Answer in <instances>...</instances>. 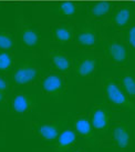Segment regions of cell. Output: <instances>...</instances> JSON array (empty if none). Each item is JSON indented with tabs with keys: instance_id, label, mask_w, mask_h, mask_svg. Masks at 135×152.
Returning a JSON list of instances; mask_svg holds the SVG:
<instances>
[{
	"instance_id": "7c38bea8",
	"label": "cell",
	"mask_w": 135,
	"mask_h": 152,
	"mask_svg": "<svg viewBox=\"0 0 135 152\" xmlns=\"http://www.w3.org/2000/svg\"><path fill=\"white\" fill-rule=\"evenodd\" d=\"M52 64L59 71H67L71 67L70 59L61 52H57L55 55L52 56Z\"/></svg>"
},
{
	"instance_id": "8992f818",
	"label": "cell",
	"mask_w": 135,
	"mask_h": 152,
	"mask_svg": "<svg viewBox=\"0 0 135 152\" xmlns=\"http://www.w3.org/2000/svg\"><path fill=\"white\" fill-rule=\"evenodd\" d=\"M74 131L81 137H83L91 143H97L95 142V137H94V129H93L91 121L86 118H78L73 123Z\"/></svg>"
},
{
	"instance_id": "5bb4252c",
	"label": "cell",
	"mask_w": 135,
	"mask_h": 152,
	"mask_svg": "<svg viewBox=\"0 0 135 152\" xmlns=\"http://www.w3.org/2000/svg\"><path fill=\"white\" fill-rule=\"evenodd\" d=\"M130 18H131V11L127 8L121 9L114 16V25L118 28L125 27L130 21Z\"/></svg>"
},
{
	"instance_id": "52a82bcc",
	"label": "cell",
	"mask_w": 135,
	"mask_h": 152,
	"mask_svg": "<svg viewBox=\"0 0 135 152\" xmlns=\"http://www.w3.org/2000/svg\"><path fill=\"white\" fill-rule=\"evenodd\" d=\"M37 76H38V71L36 68L25 66V67L18 68L16 70L13 75V80L18 85H29L37 79Z\"/></svg>"
},
{
	"instance_id": "44dd1931",
	"label": "cell",
	"mask_w": 135,
	"mask_h": 152,
	"mask_svg": "<svg viewBox=\"0 0 135 152\" xmlns=\"http://www.w3.org/2000/svg\"><path fill=\"white\" fill-rule=\"evenodd\" d=\"M13 46V40L11 36L6 32H0V49L1 50H9Z\"/></svg>"
},
{
	"instance_id": "ac0fdd59",
	"label": "cell",
	"mask_w": 135,
	"mask_h": 152,
	"mask_svg": "<svg viewBox=\"0 0 135 152\" xmlns=\"http://www.w3.org/2000/svg\"><path fill=\"white\" fill-rule=\"evenodd\" d=\"M55 39L60 42H67L72 39V32L70 29H68L65 27H58L54 30Z\"/></svg>"
},
{
	"instance_id": "ba28073f",
	"label": "cell",
	"mask_w": 135,
	"mask_h": 152,
	"mask_svg": "<svg viewBox=\"0 0 135 152\" xmlns=\"http://www.w3.org/2000/svg\"><path fill=\"white\" fill-rule=\"evenodd\" d=\"M113 140L115 145L125 150L131 145V131L123 124H118L113 130Z\"/></svg>"
},
{
	"instance_id": "d4e9b609",
	"label": "cell",
	"mask_w": 135,
	"mask_h": 152,
	"mask_svg": "<svg viewBox=\"0 0 135 152\" xmlns=\"http://www.w3.org/2000/svg\"><path fill=\"white\" fill-rule=\"evenodd\" d=\"M73 152H88V151H85L83 149H79V150H75V151H73Z\"/></svg>"
},
{
	"instance_id": "277c9868",
	"label": "cell",
	"mask_w": 135,
	"mask_h": 152,
	"mask_svg": "<svg viewBox=\"0 0 135 152\" xmlns=\"http://www.w3.org/2000/svg\"><path fill=\"white\" fill-rule=\"evenodd\" d=\"M106 52L114 64L124 66L127 62V50L123 43L118 41L111 42L106 48Z\"/></svg>"
},
{
	"instance_id": "603a6c76",
	"label": "cell",
	"mask_w": 135,
	"mask_h": 152,
	"mask_svg": "<svg viewBox=\"0 0 135 152\" xmlns=\"http://www.w3.org/2000/svg\"><path fill=\"white\" fill-rule=\"evenodd\" d=\"M7 89H8V83H7V81L4 80V78L0 77V90H1V91H6Z\"/></svg>"
},
{
	"instance_id": "d6986e66",
	"label": "cell",
	"mask_w": 135,
	"mask_h": 152,
	"mask_svg": "<svg viewBox=\"0 0 135 152\" xmlns=\"http://www.w3.org/2000/svg\"><path fill=\"white\" fill-rule=\"evenodd\" d=\"M60 11L65 17H72L75 13L76 7L72 1H63L60 4Z\"/></svg>"
},
{
	"instance_id": "6da1fadb",
	"label": "cell",
	"mask_w": 135,
	"mask_h": 152,
	"mask_svg": "<svg viewBox=\"0 0 135 152\" xmlns=\"http://www.w3.org/2000/svg\"><path fill=\"white\" fill-rule=\"evenodd\" d=\"M105 94L107 100L115 107L120 108H131V102L128 101L127 96L122 89L118 87L116 82L113 80L106 81L105 83Z\"/></svg>"
},
{
	"instance_id": "7402d4cb",
	"label": "cell",
	"mask_w": 135,
	"mask_h": 152,
	"mask_svg": "<svg viewBox=\"0 0 135 152\" xmlns=\"http://www.w3.org/2000/svg\"><path fill=\"white\" fill-rule=\"evenodd\" d=\"M126 39L128 43L135 49V25L132 26L126 32Z\"/></svg>"
},
{
	"instance_id": "4fadbf2b",
	"label": "cell",
	"mask_w": 135,
	"mask_h": 152,
	"mask_svg": "<svg viewBox=\"0 0 135 152\" xmlns=\"http://www.w3.org/2000/svg\"><path fill=\"white\" fill-rule=\"evenodd\" d=\"M122 88L127 97L135 98V78L131 75H126L122 78Z\"/></svg>"
},
{
	"instance_id": "2e32d148",
	"label": "cell",
	"mask_w": 135,
	"mask_h": 152,
	"mask_svg": "<svg viewBox=\"0 0 135 152\" xmlns=\"http://www.w3.org/2000/svg\"><path fill=\"white\" fill-rule=\"evenodd\" d=\"M22 41L27 47H36L39 43V37L36 31L27 28L22 32Z\"/></svg>"
},
{
	"instance_id": "9a60e30c",
	"label": "cell",
	"mask_w": 135,
	"mask_h": 152,
	"mask_svg": "<svg viewBox=\"0 0 135 152\" xmlns=\"http://www.w3.org/2000/svg\"><path fill=\"white\" fill-rule=\"evenodd\" d=\"M78 42L81 46L84 47H92L97 42V36L92 31H83L78 36Z\"/></svg>"
},
{
	"instance_id": "9c48e42d",
	"label": "cell",
	"mask_w": 135,
	"mask_h": 152,
	"mask_svg": "<svg viewBox=\"0 0 135 152\" xmlns=\"http://www.w3.org/2000/svg\"><path fill=\"white\" fill-rule=\"evenodd\" d=\"M43 91L48 94H57L63 89V79L58 73H52L46 76L42 81Z\"/></svg>"
},
{
	"instance_id": "5b68a950",
	"label": "cell",
	"mask_w": 135,
	"mask_h": 152,
	"mask_svg": "<svg viewBox=\"0 0 135 152\" xmlns=\"http://www.w3.org/2000/svg\"><path fill=\"white\" fill-rule=\"evenodd\" d=\"M91 124L94 130L97 131H104L107 130L109 124H110V114L105 109L97 108L91 114Z\"/></svg>"
},
{
	"instance_id": "e0dca14e",
	"label": "cell",
	"mask_w": 135,
	"mask_h": 152,
	"mask_svg": "<svg viewBox=\"0 0 135 152\" xmlns=\"http://www.w3.org/2000/svg\"><path fill=\"white\" fill-rule=\"evenodd\" d=\"M111 10V4L107 1H101V2H97L93 6L91 12L94 17L101 18L103 16H105L106 13Z\"/></svg>"
},
{
	"instance_id": "8fae6325",
	"label": "cell",
	"mask_w": 135,
	"mask_h": 152,
	"mask_svg": "<svg viewBox=\"0 0 135 152\" xmlns=\"http://www.w3.org/2000/svg\"><path fill=\"white\" fill-rule=\"evenodd\" d=\"M97 59H93V58H86L81 61L78 68H76V73L78 76L80 77H89L91 76L93 72L95 71L97 69Z\"/></svg>"
},
{
	"instance_id": "3957f363",
	"label": "cell",
	"mask_w": 135,
	"mask_h": 152,
	"mask_svg": "<svg viewBox=\"0 0 135 152\" xmlns=\"http://www.w3.org/2000/svg\"><path fill=\"white\" fill-rule=\"evenodd\" d=\"M60 127L58 123L54 122H44L39 124L36 129V134L39 139L46 141V142H53L60 134Z\"/></svg>"
},
{
	"instance_id": "ffe728a7",
	"label": "cell",
	"mask_w": 135,
	"mask_h": 152,
	"mask_svg": "<svg viewBox=\"0 0 135 152\" xmlns=\"http://www.w3.org/2000/svg\"><path fill=\"white\" fill-rule=\"evenodd\" d=\"M12 64V58L8 52H0V71H6L10 69Z\"/></svg>"
},
{
	"instance_id": "cb8c5ba5",
	"label": "cell",
	"mask_w": 135,
	"mask_h": 152,
	"mask_svg": "<svg viewBox=\"0 0 135 152\" xmlns=\"http://www.w3.org/2000/svg\"><path fill=\"white\" fill-rule=\"evenodd\" d=\"M4 100V91L0 90V102H2Z\"/></svg>"
},
{
	"instance_id": "7a4b0ae2",
	"label": "cell",
	"mask_w": 135,
	"mask_h": 152,
	"mask_svg": "<svg viewBox=\"0 0 135 152\" xmlns=\"http://www.w3.org/2000/svg\"><path fill=\"white\" fill-rule=\"evenodd\" d=\"M76 141V133L75 131L71 129H65V130L60 132L59 137L54 141V152H68L73 147V144Z\"/></svg>"
},
{
	"instance_id": "30bf717a",
	"label": "cell",
	"mask_w": 135,
	"mask_h": 152,
	"mask_svg": "<svg viewBox=\"0 0 135 152\" xmlns=\"http://www.w3.org/2000/svg\"><path fill=\"white\" fill-rule=\"evenodd\" d=\"M32 107V101L27 94H17L12 100V109L17 113H25Z\"/></svg>"
}]
</instances>
